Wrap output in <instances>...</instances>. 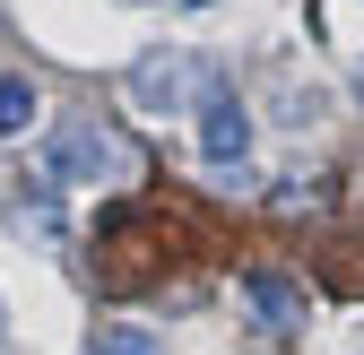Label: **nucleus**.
I'll return each mask as SVG.
<instances>
[{
	"mask_svg": "<svg viewBox=\"0 0 364 355\" xmlns=\"http://www.w3.org/2000/svg\"><path fill=\"white\" fill-rule=\"evenodd\" d=\"M53 173H61V182H122L130 148L113 139V130H96V121H70L61 139H53Z\"/></svg>",
	"mask_w": 364,
	"mask_h": 355,
	"instance_id": "obj_1",
	"label": "nucleus"
},
{
	"mask_svg": "<svg viewBox=\"0 0 364 355\" xmlns=\"http://www.w3.org/2000/svg\"><path fill=\"white\" fill-rule=\"evenodd\" d=\"M130 96H139L148 113H173L182 96H191V53H139L130 61Z\"/></svg>",
	"mask_w": 364,
	"mask_h": 355,
	"instance_id": "obj_3",
	"label": "nucleus"
},
{
	"mask_svg": "<svg viewBox=\"0 0 364 355\" xmlns=\"http://www.w3.org/2000/svg\"><path fill=\"white\" fill-rule=\"evenodd\" d=\"M355 355H364V346H355Z\"/></svg>",
	"mask_w": 364,
	"mask_h": 355,
	"instance_id": "obj_8",
	"label": "nucleus"
},
{
	"mask_svg": "<svg viewBox=\"0 0 364 355\" xmlns=\"http://www.w3.org/2000/svg\"><path fill=\"white\" fill-rule=\"evenodd\" d=\"M35 104H43V96H35V78H18V70L0 78V139H18V130L35 121Z\"/></svg>",
	"mask_w": 364,
	"mask_h": 355,
	"instance_id": "obj_5",
	"label": "nucleus"
},
{
	"mask_svg": "<svg viewBox=\"0 0 364 355\" xmlns=\"http://www.w3.org/2000/svg\"><path fill=\"white\" fill-rule=\"evenodd\" d=\"M96 355H165V346L139 338V329H96Z\"/></svg>",
	"mask_w": 364,
	"mask_h": 355,
	"instance_id": "obj_6",
	"label": "nucleus"
},
{
	"mask_svg": "<svg viewBox=\"0 0 364 355\" xmlns=\"http://www.w3.org/2000/svg\"><path fill=\"white\" fill-rule=\"evenodd\" d=\"M355 96H364V61H355Z\"/></svg>",
	"mask_w": 364,
	"mask_h": 355,
	"instance_id": "obj_7",
	"label": "nucleus"
},
{
	"mask_svg": "<svg viewBox=\"0 0 364 355\" xmlns=\"http://www.w3.org/2000/svg\"><path fill=\"white\" fill-rule=\"evenodd\" d=\"M200 156H208V173H243L252 165V113L235 96H208V113H200Z\"/></svg>",
	"mask_w": 364,
	"mask_h": 355,
	"instance_id": "obj_2",
	"label": "nucleus"
},
{
	"mask_svg": "<svg viewBox=\"0 0 364 355\" xmlns=\"http://www.w3.org/2000/svg\"><path fill=\"white\" fill-rule=\"evenodd\" d=\"M243 303H252V321L260 329H295L312 303H304V286L287 278V269H243Z\"/></svg>",
	"mask_w": 364,
	"mask_h": 355,
	"instance_id": "obj_4",
	"label": "nucleus"
}]
</instances>
